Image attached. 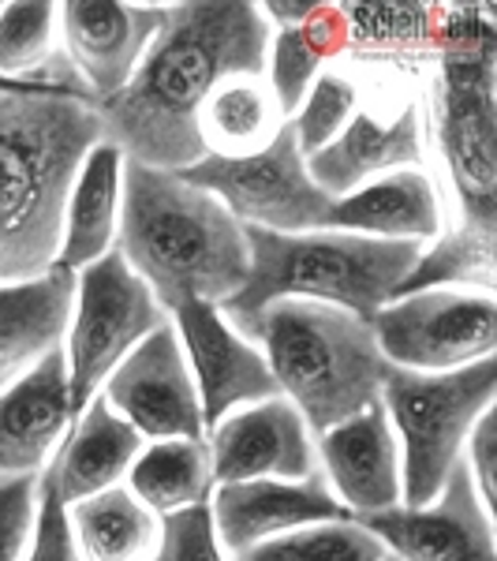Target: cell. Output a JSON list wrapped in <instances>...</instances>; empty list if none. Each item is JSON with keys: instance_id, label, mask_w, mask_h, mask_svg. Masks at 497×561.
Wrapping results in <instances>:
<instances>
[{"instance_id": "1", "label": "cell", "mask_w": 497, "mask_h": 561, "mask_svg": "<svg viewBox=\"0 0 497 561\" xmlns=\"http://www.w3.org/2000/svg\"><path fill=\"white\" fill-rule=\"evenodd\" d=\"M266 15L247 0L165 4V23L131 83L97 102L102 142L124 161L153 169H192L206 158L198 116L210 94L236 76H266Z\"/></svg>"}, {"instance_id": "2", "label": "cell", "mask_w": 497, "mask_h": 561, "mask_svg": "<svg viewBox=\"0 0 497 561\" xmlns=\"http://www.w3.org/2000/svg\"><path fill=\"white\" fill-rule=\"evenodd\" d=\"M116 251L169 314L187 304H229L251 274L236 217L192 180L139 161H124Z\"/></svg>"}, {"instance_id": "3", "label": "cell", "mask_w": 497, "mask_h": 561, "mask_svg": "<svg viewBox=\"0 0 497 561\" xmlns=\"http://www.w3.org/2000/svg\"><path fill=\"white\" fill-rule=\"evenodd\" d=\"M102 142L97 105L71 94H0V285L57 270L79 165Z\"/></svg>"}, {"instance_id": "4", "label": "cell", "mask_w": 497, "mask_h": 561, "mask_svg": "<svg viewBox=\"0 0 497 561\" xmlns=\"http://www.w3.org/2000/svg\"><path fill=\"white\" fill-rule=\"evenodd\" d=\"M251 248L247 285L221 304L240 337L251 341L258 314L277 300H311L374 319L412 274L419 243L370 240L356 232L319 229V232H269L243 229Z\"/></svg>"}, {"instance_id": "5", "label": "cell", "mask_w": 497, "mask_h": 561, "mask_svg": "<svg viewBox=\"0 0 497 561\" xmlns=\"http://www.w3.org/2000/svg\"><path fill=\"white\" fill-rule=\"evenodd\" d=\"M251 341L262 348L277 393L322 434L382 401L393 364L370 319L311 300H277L258 314Z\"/></svg>"}, {"instance_id": "6", "label": "cell", "mask_w": 497, "mask_h": 561, "mask_svg": "<svg viewBox=\"0 0 497 561\" xmlns=\"http://www.w3.org/2000/svg\"><path fill=\"white\" fill-rule=\"evenodd\" d=\"M434 139L453 206L497 210V34L490 8H441L434 42Z\"/></svg>"}, {"instance_id": "7", "label": "cell", "mask_w": 497, "mask_h": 561, "mask_svg": "<svg viewBox=\"0 0 497 561\" xmlns=\"http://www.w3.org/2000/svg\"><path fill=\"white\" fill-rule=\"evenodd\" d=\"M497 404V356L449 375L396 370L382 386V409L401 446V505H427L438 497L475 423Z\"/></svg>"}, {"instance_id": "8", "label": "cell", "mask_w": 497, "mask_h": 561, "mask_svg": "<svg viewBox=\"0 0 497 561\" xmlns=\"http://www.w3.org/2000/svg\"><path fill=\"white\" fill-rule=\"evenodd\" d=\"M165 322L169 311L131 274L120 251H108L105 259L79 270L65 345H60L68 364L71 415L83 412L102 393L105 378L113 375L116 364Z\"/></svg>"}, {"instance_id": "9", "label": "cell", "mask_w": 497, "mask_h": 561, "mask_svg": "<svg viewBox=\"0 0 497 561\" xmlns=\"http://www.w3.org/2000/svg\"><path fill=\"white\" fill-rule=\"evenodd\" d=\"M180 176L210 192L243 229L319 232L330 225L333 198L307 173V158L300 153L292 124H285L266 150L247 158L206 153L192 169H180Z\"/></svg>"}, {"instance_id": "10", "label": "cell", "mask_w": 497, "mask_h": 561, "mask_svg": "<svg viewBox=\"0 0 497 561\" xmlns=\"http://www.w3.org/2000/svg\"><path fill=\"white\" fill-rule=\"evenodd\" d=\"M374 337L396 370L449 375L497 356V300L467 288H423L378 307Z\"/></svg>"}, {"instance_id": "11", "label": "cell", "mask_w": 497, "mask_h": 561, "mask_svg": "<svg viewBox=\"0 0 497 561\" xmlns=\"http://www.w3.org/2000/svg\"><path fill=\"white\" fill-rule=\"evenodd\" d=\"M102 397L147 442L206 438L203 404L173 322L158 325L116 364L105 378Z\"/></svg>"}, {"instance_id": "12", "label": "cell", "mask_w": 497, "mask_h": 561, "mask_svg": "<svg viewBox=\"0 0 497 561\" xmlns=\"http://www.w3.org/2000/svg\"><path fill=\"white\" fill-rule=\"evenodd\" d=\"M396 561H497L494 513L478 497L464 460L427 505H393L359 520Z\"/></svg>"}, {"instance_id": "13", "label": "cell", "mask_w": 497, "mask_h": 561, "mask_svg": "<svg viewBox=\"0 0 497 561\" xmlns=\"http://www.w3.org/2000/svg\"><path fill=\"white\" fill-rule=\"evenodd\" d=\"M169 322H173L187 367H192L206 431L247 404L281 397L262 348L255 341L240 337L217 304L176 307Z\"/></svg>"}, {"instance_id": "14", "label": "cell", "mask_w": 497, "mask_h": 561, "mask_svg": "<svg viewBox=\"0 0 497 561\" xmlns=\"http://www.w3.org/2000/svg\"><path fill=\"white\" fill-rule=\"evenodd\" d=\"M165 23V4L68 0L60 4V53L94 102H108L131 83Z\"/></svg>"}, {"instance_id": "15", "label": "cell", "mask_w": 497, "mask_h": 561, "mask_svg": "<svg viewBox=\"0 0 497 561\" xmlns=\"http://www.w3.org/2000/svg\"><path fill=\"white\" fill-rule=\"evenodd\" d=\"M206 449H210L213 486L255 483V479H307L319 472L314 434L285 397H269L224 415L217 427L206 431Z\"/></svg>"}, {"instance_id": "16", "label": "cell", "mask_w": 497, "mask_h": 561, "mask_svg": "<svg viewBox=\"0 0 497 561\" xmlns=\"http://www.w3.org/2000/svg\"><path fill=\"white\" fill-rule=\"evenodd\" d=\"M210 517L217 542L236 561L288 531L311 528L325 520H356L345 505L333 497L322 472L307 479H255V483H221L210 494Z\"/></svg>"}, {"instance_id": "17", "label": "cell", "mask_w": 497, "mask_h": 561, "mask_svg": "<svg viewBox=\"0 0 497 561\" xmlns=\"http://www.w3.org/2000/svg\"><path fill=\"white\" fill-rule=\"evenodd\" d=\"M314 454H319V472L330 483L333 497L356 520L404 502L401 446H396L382 401L337 427L314 434Z\"/></svg>"}, {"instance_id": "18", "label": "cell", "mask_w": 497, "mask_h": 561, "mask_svg": "<svg viewBox=\"0 0 497 561\" xmlns=\"http://www.w3.org/2000/svg\"><path fill=\"white\" fill-rule=\"evenodd\" d=\"M401 169H427V128L419 102H404L390 121L359 108L330 147L307 158V173L330 198H345Z\"/></svg>"}, {"instance_id": "19", "label": "cell", "mask_w": 497, "mask_h": 561, "mask_svg": "<svg viewBox=\"0 0 497 561\" xmlns=\"http://www.w3.org/2000/svg\"><path fill=\"white\" fill-rule=\"evenodd\" d=\"M71 423L65 352H49L31 375L0 393V479L42 476L65 446Z\"/></svg>"}, {"instance_id": "20", "label": "cell", "mask_w": 497, "mask_h": 561, "mask_svg": "<svg viewBox=\"0 0 497 561\" xmlns=\"http://www.w3.org/2000/svg\"><path fill=\"white\" fill-rule=\"evenodd\" d=\"M446 187L427 169H401L345 198H333L325 229L427 248L446 225Z\"/></svg>"}, {"instance_id": "21", "label": "cell", "mask_w": 497, "mask_h": 561, "mask_svg": "<svg viewBox=\"0 0 497 561\" xmlns=\"http://www.w3.org/2000/svg\"><path fill=\"white\" fill-rule=\"evenodd\" d=\"M71 296V270H53L26 285H0V393L65 345Z\"/></svg>"}, {"instance_id": "22", "label": "cell", "mask_w": 497, "mask_h": 561, "mask_svg": "<svg viewBox=\"0 0 497 561\" xmlns=\"http://www.w3.org/2000/svg\"><path fill=\"white\" fill-rule=\"evenodd\" d=\"M142 446H147V438L108 409L105 397L97 393L76 415L65 446L49 460V472L57 479L65 505L94 497L108 491V486H120L131 472L135 457L142 454Z\"/></svg>"}, {"instance_id": "23", "label": "cell", "mask_w": 497, "mask_h": 561, "mask_svg": "<svg viewBox=\"0 0 497 561\" xmlns=\"http://www.w3.org/2000/svg\"><path fill=\"white\" fill-rule=\"evenodd\" d=\"M120 198H124V153L113 142H97L83 158L76 184H71L65 206V229H60L57 270L79 274L90 262L116 251Z\"/></svg>"}, {"instance_id": "24", "label": "cell", "mask_w": 497, "mask_h": 561, "mask_svg": "<svg viewBox=\"0 0 497 561\" xmlns=\"http://www.w3.org/2000/svg\"><path fill=\"white\" fill-rule=\"evenodd\" d=\"M423 288H467V293H497V210L449 203L446 225L427 248L419 251L412 274L396 288L423 293Z\"/></svg>"}, {"instance_id": "25", "label": "cell", "mask_w": 497, "mask_h": 561, "mask_svg": "<svg viewBox=\"0 0 497 561\" xmlns=\"http://www.w3.org/2000/svg\"><path fill=\"white\" fill-rule=\"evenodd\" d=\"M351 53V31L345 4H319L300 26L274 31L266 53V83L274 90L281 113L292 121L314 79Z\"/></svg>"}, {"instance_id": "26", "label": "cell", "mask_w": 497, "mask_h": 561, "mask_svg": "<svg viewBox=\"0 0 497 561\" xmlns=\"http://www.w3.org/2000/svg\"><path fill=\"white\" fill-rule=\"evenodd\" d=\"M68 520L83 561H150L161 539V517L124 483L68 505Z\"/></svg>"}, {"instance_id": "27", "label": "cell", "mask_w": 497, "mask_h": 561, "mask_svg": "<svg viewBox=\"0 0 497 561\" xmlns=\"http://www.w3.org/2000/svg\"><path fill=\"white\" fill-rule=\"evenodd\" d=\"M288 116L277 105L266 76H236L221 83L203 105L198 135L206 153L217 158H247L266 150L281 135Z\"/></svg>"}, {"instance_id": "28", "label": "cell", "mask_w": 497, "mask_h": 561, "mask_svg": "<svg viewBox=\"0 0 497 561\" xmlns=\"http://www.w3.org/2000/svg\"><path fill=\"white\" fill-rule=\"evenodd\" d=\"M124 486L158 517L192 510L198 502H210L213 472L206 438H169L147 442L135 457Z\"/></svg>"}, {"instance_id": "29", "label": "cell", "mask_w": 497, "mask_h": 561, "mask_svg": "<svg viewBox=\"0 0 497 561\" xmlns=\"http://www.w3.org/2000/svg\"><path fill=\"white\" fill-rule=\"evenodd\" d=\"M351 53L370 57H434L441 8L434 4H345Z\"/></svg>"}, {"instance_id": "30", "label": "cell", "mask_w": 497, "mask_h": 561, "mask_svg": "<svg viewBox=\"0 0 497 561\" xmlns=\"http://www.w3.org/2000/svg\"><path fill=\"white\" fill-rule=\"evenodd\" d=\"M236 561H393V554L359 520H325L258 542Z\"/></svg>"}, {"instance_id": "31", "label": "cell", "mask_w": 497, "mask_h": 561, "mask_svg": "<svg viewBox=\"0 0 497 561\" xmlns=\"http://www.w3.org/2000/svg\"><path fill=\"white\" fill-rule=\"evenodd\" d=\"M359 108H363V87L356 83V76L337 65L325 68L311 83V90H307V98L292 113V121H288L303 158L330 147L348 128Z\"/></svg>"}, {"instance_id": "32", "label": "cell", "mask_w": 497, "mask_h": 561, "mask_svg": "<svg viewBox=\"0 0 497 561\" xmlns=\"http://www.w3.org/2000/svg\"><path fill=\"white\" fill-rule=\"evenodd\" d=\"M150 561H229L221 542H217L210 502H198L184 513L161 517V539Z\"/></svg>"}, {"instance_id": "33", "label": "cell", "mask_w": 497, "mask_h": 561, "mask_svg": "<svg viewBox=\"0 0 497 561\" xmlns=\"http://www.w3.org/2000/svg\"><path fill=\"white\" fill-rule=\"evenodd\" d=\"M23 561H83L76 536H71L68 505L57 491V479L45 468L38 476V510H34V531Z\"/></svg>"}, {"instance_id": "34", "label": "cell", "mask_w": 497, "mask_h": 561, "mask_svg": "<svg viewBox=\"0 0 497 561\" xmlns=\"http://www.w3.org/2000/svg\"><path fill=\"white\" fill-rule=\"evenodd\" d=\"M38 510V476L0 479V561H23Z\"/></svg>"}, {"instance_id": "35", "label": "cell", "mask_w": 497, "mask_h": 561, "mask_svg": "<svg viewBox=\"0 0 497 561\" xmlns=\"http://www.w3.org/2000/svg\"><path fill=\"white\" fill-rule=\"evenodd\" d=\"M464 468H467V476H472L478 497L486 502V510L494 513V505H497V409H490L475 423L472 438H467V446H464Z\"/></svg>"}, {"instance_id": "36", "label": "cell", "mask_w": 497, "mask_h": 561, "mask_svg": "<svg viewBox=\"0 0 497 561\" xmlns=\"http://www.w3.org/2000/svg\"><path fill=\"white\" fill-rule=\"evenodd\" d=\"M0 94H53V90H34V87H20V83L0 79Z\"/></svg>"}, {"instance_id": "37", "label": "cell", "mask_w": 497, "mask_h": 561, "mask_svg": "<svg viewBox=\"0 0 497 561\" xmlns=\"http://www.w3.org/2000/svg\"><path fill=\"white\" fill-rule=\"evenodd\" d=\"M393 561H396V558H393Z\"/></svg>"}]
</instances>
